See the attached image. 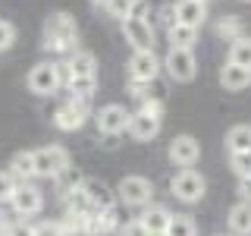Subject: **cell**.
<instances>
[{"label": "cell", "mask_w": 251, "mask_h": 236, "mask_svg": "<svg viewBox=\"0 0 251 236\" xmlns=\"http://www.w3.org/2000/svg\"><path fill=\"white\" fill-rule=\"evenodd\" d=\"M44 51L50 54H75L78 51V26L69 13H50L44 19Z\"/></svg>", "instance_id": "cell-1"}, {"label": "cell", "mask_w": 251, "mask_h": 236, "mask_svg": "<svg viewBox=\"0 0 251 236\" xmlns=\"http://www.w3.org/2000/svg\"><path fill=\"white\" fill-rule=\"evenodd\" d=\"M123 38L132 44V51H154V22L148 19L145 6H138L129 19L123 22Z\"/></svg>", "instance_id": "cell-2"}, {"label": "cell", "mask_w": 251, "mask_h": 236, "mask_svg": "<svg viewBox=\"0 0 251 236\" xmlns=\"http://www.w3.org/2000/svg\"><path fill=\"white\" fill-rule=\"evenodd\" d=\"M151 195H154V183L148 177H123L120 186H116V199L129 208H148L151 205Z\"/></svg>", "instance_id": "cell-3"}, {"label": "cell", "mask_w": 251, "mask_h": 236, "mask_svg": "<svg viewBox=\"0 0 251 236\" xmlns=\"http://www.w3.org/2000/svg\"><path fill=\"white\" fill-rule=\"evenodd\" d=\"M170 192L176 195L179 202L195 205V202L204 199L207 183H204V177H201L198 170H179V173H173V179H170Z\"/></svg>", "instance_id": "cell-4"}, {"label": "cell", "mask_w": 251, "mask_h": 236, "mask_svg": "<svg viewBox=\"0 0 251 236\" xmlns=\"http://www.w3.org/2000/svg\"><path fill=\"white\" fill-rule=\"evenodd\" d=\"M88 107H91V101L66 98L57 110H53V126H57V129H63V132H75V129H82L85 120H88Z\"/></svg>", "instance_id": "cell-5"}, {"label": "cell", "mask_w": 251, "mask_h": 236, "mask_svg": "<svg viewBox=\"0 0 251 236\" xmlns=\"http://www.w3.org/2000/svg\"><path fill=\"white\" fill-rule=\"evenodd\" d=\"M66 167H69V151L63 145H47V148H38L35 151V177L53 179Z\"/></svg>", "instance_id": "cell-6"}, {"label": "cell", "mask_w": 251, "mask_h": 236, "mask_svg": "<svg viewBox=\"0 0 251 236\" xmlns=\"http://www.w3.org/2000/svg\"><path fill=\"white\" fill-rule=\"evenodd\" d=\"M163 60L154 51H132L129 57V82H157Z\"/></svg>", "instance_id": "cell-7"}, {"label": "cell", "mask_w": 251, "mask_h": 236, "mask_svg": "<svg viewBox=\"0 0 251 236\" xmlns=\"http://www.w3.org/2000/svg\"><path fill=\"white\" fill-rule=\"evenodd\" d=\"M163 69L170 73L173 82H192L195 73H198L195 51H179V47H170V54L163 57Z\"/></svg>", "instance_id": "cell-8"}, {"label": "cell", "mask_w": 251, "mask_h": 236, "mask_svg": "<svg viewBox=\"0 0 251 236\" xmlns=\"http://www.w3.org/2000/svg\"><path fill=\"white\" fill-rule=\"evenodd\" d=\"M60 88V79H57V66H53V60L50 63H35L31 66V73H28V91L31 94H38V98H47V94H57Z\"/></svg>", "instance_id": "cell-9"}, {"label": "cell", "mask_w": 251, "mask_h": 236, "mask_svg": "<svg viewBox=\"0 0 251 236\" xmlns=\"http://www.w3.org/2000/svg\"><path fill=\"white\" fill-rule=\"evenodd\" d=\"M129 110L123 104H104L94 114V123H98V132H104V136H120V132L129 129Z\"/></svg>", "instance_id": "cell-10"}, {"label": "cell", "mask_w": 251, "mask_h": 236, "mask_svg": "<svg viewBox=\"0 0 251 236\" xmlns=\"http://www.w3.org/2000/svg\"><path fill=\"white\" fill-rule=\"evenodd\" d=\"M167 157L176 164V167L192 170L195 164H198V157H201L198 139H195V136H176V139L170 142V148H167Z\"/></svg>", "instance_id": "cell-11"}, {"label": "cell", "mask_w": 251, "mask_h": 236, "mask_svg": "<svg viewBox=\"0 0 251 236\" xmlns=\"http://www.w3.org/2000/svg\"><path fill=\"white\" fill-rule=\"evenodd\" d=\"M13 211H16V217H35L38 211L44 208V192L38 186H31V183H19V189L13 192Z\"/></svg>", "instance_id": "cell-12"}, {"label": "cell", "mask_w": 251, "mask_h": 236, "mask_svg": "<svg viewBox=\"0 0 251 236\" xmlns=\"http://www.w3.org/2000/svg\"><path fill=\"white\" fill-rule=\"evenodd\" d=\"M129 132L135 142H151L157 132H160V117L154 114H145V110H135V114L129 117Z\"/></svg>", "instance_id": "cell-13"}, {"label": "cell", "mask_w": 251, "mask_h": 236, "mask_svg": "<svg viewBox=\"0 0 251 236\" xmlns=\"http://www.w3.org/2000/svg\"><path fill=\"white\" fill-rule=\"evenodd\" d=\"M173 13H176V22H179V26L201 29L204 19H207V3H201V0H176Z\"/></svg>", "instance_id": "cell-14"}, {"label": "cell", "mask_w": 251, "mask_h": 236, "mask_svg": "<svg viewBox=\"0 0 251 236\" xmlns=\"http://www.w3.org/2000/svg\"><path fill=\"white\" fill-rule=\"evenodd\" d=\"M82 189H85V195L91 199L94 211H110V208H116V202H120V199H116V192L104 183V179H85Z\"/></svg>", "instance_id": "cell-15"}, {"label": "cell", "mask_w": 251, "mask_h": 236, "mask_svg": "<svg viewBox=\"0 0 251 236\" xmlns=\"http://www.w3.org/2000/svg\"><path fill=\"white\" fill-rule=\"evenodd\" d=\"M220 85H223L226 91H245L251 85V69H242V66H235V63L226 60L223 66H220Z\"/></svg>", "instance_id": "cell-16"}, {"label": "cell", "mask_w": 251, "mask_h": 236, "mask_svg": "<svg viewBox=\"0 0 251 236\" xmlns=\"http://www.w3.org/2000/svg\"><path fill=\"white\" fill-rule=\"evenodd\" d=\"M226 227L229 236H251V202H239L226 214Z\"/></svg>", "instance_id": "cell-17"}, {"label": "cell", "mask_w": 251, "mask_h": 236, "mask_svg": "<svg viewBox=\"0 0 251 236\" xmlns=\"http://www.w3.org/2000/svg\"><path fill=\"white\" fill-rule=\"evenodd\" d=\"M141 224L148 227V233L151 236H167V227H170V220H173V214L163 205H151V208H145L141 211Z\"/></svg>", "instance_id": "cell-18"}, {"label": "cell", "mask_w": 251, "mask_h": 236, "mask_svg": "<svg viewBox=\"0 0 251 236\" xmlns=\"http://www.w3.org/2000/svg\"><path fill=\"white\" fill-rule=\"evenodd\" d=\"M66 60H69V69H73V79L75 76H98V60H94L91 51H82V47H78Z\"/></svg>", "instance_id": "cell-19"}, {"label": "cell", "mask_w": 251, "mask_h": 236, "mask_svg": "<svg viewBox=\"0 0 251 236\" xmlns=\"http://www.w3.org/2000/svg\"><path fill=\"white\" fill-rule=\"evenodd\" d=\"M214 31H217V38H223V41H229V44L239 41V38H245V26H242L239 16H220Z\"/></svg>", "instance_id": "cell-20"}, {"label": "cell", "mask_w": 251, "mask_h": 236, "mask_svg": "<svg viewBox=\"0 0 251 236\" xmlns=\"http://www.w3.org/2000/svg\"><path fill=\"white\" fill-rule=\"evenodd\" d=\"M63 205H66V214H75V217L94 214V205H91L88 195H85V189H75V192L63 195Z\"/></svg>", "instance_id": "cell-21"}, {"label": "cell", "mask_w": 251, "mask_h": 236, "mask_svg": "<svg viewBox=\"0 0 251 236\" xmlns=\"http://www.w3.org/2000/svg\"><path fill=\"white\" fill-rule=\"evenodd\" d=\"M10 173L19 183H28L31 177H35V151H19L10 161Z\"/></svg>", "instance_id": "cell-22"}, {"label": "cell", "mask_w": 251, "mask_h": 236, "mask_svg": "<svg viewBox=\"0 0 251 236\" xmlns=\"http://www.w3.org/2000/svg\"><path fill=\"white\" fill-rule=\"evenodd\" d=\"M167 38H170V47H179V51H192L195 41H198V29H188V26H173L167 29Z\"/></svg>", "instance_id": "cell-23"}, {"label": "cell", "mask_w": 251, "mask_h": 236, "mask_svg": "<svg viewBox=\"0 0 251 236\" xmlns=\"http://www.w3.org/2000/svg\"><path fill=\"white\" fill-rule=\"evenodd\" d=\"M226 148H229V154L235 151H251V126H232L229 132H226Z\"/></svg>", "instance_id": "cell-24"}, {"label": "cell", "mask_w": 251, "mask_h": 236, "mask_svg": "<svg viewBox=\"0 0 251 236\" xmlns=\"http://www.w3.org/2000/svg\"><path fill=\"white\" fill-rule=\"evenodd\" d=\"M69 98H82V101H91V94L98 91V76H75L73 82L66 85Z\"/></svg>", "instance_id": "cell-25"}, {"label": "cell", "mask_w": 251, "mask_h": 236, "mask_svg": "<svg viewBox=\"0 0 251 236\" xmlns=\"http://www.w3.org/2000/svg\"><path fill=\"white\" fill-rule=\"evenodd\" d=\"M229 63H235L242 69H251V38L248 35L229 44Z\"/></svg>", "instance_id": "cell-26"}, {"label": "cell", "mask_w": 251, "mask_h": 236, "mask_svg": "<svg viewBox=\"0 0 251 236\" xmlns=\"http://www.w3.org/2000/svg\"><path fill=\"white\" fill-rule=\"evenodd\" d=\"M141 6V0H107L104 3V13L107 16H113V19H120V22H126L132 13H135Z\"/></svg>", "instance_id": "cell-27"}, {"label": "cell", "mask_w": 251, "mask_h": 236, "mask_svg": "<svg viewBox=\"0 0 251 236\" xmlns=\"http://www.w3.org/2000/svg\"><path fill=\"white\" fill-rule=\"evenodd\" d=\"M53 183H57V189H60V195H69V192H75V189H82V173H78L75 167H66L63 173H57L53 177Z\"/></svg>", "instance_id": "cell-28"}, {"label": "cell", "mask_w": 251, "mask_h": 236, "mask_svg": "<svg viewBox=\"0 0 251 236\" xmlns=\"http://www.w3.org/2000/svg\"><path fill=\"white\" fill-rule=\"evenodd\" d=\"M167 236H198V227H195V220L188 214H173Z\"/></svg>", "instance_id": "cell-29"}, {"label": "cell", "mask_w": 251, "mask_h": 236, "mask_svg": "<svg viewBox=\"0 0 251 236\" xmlns=\"http://www.w3.org/2000/svg\"><path fill=\"white\" fill-rule=\"evenodd\" d=\"M129 94L138 101V107L148 104V101H154V98H160L157 88H154V82H129Z\"/></svg>", "instance_id": "cell-30"}, {"label": "cell", "mask_w": 251, "mask_h": 236, "mask_svg": "<svg viewBox=\"0 0 251 236\" xmlns=\"http://www.w3.org/2000/svg\"><path fill=\"white\" fill-rule=\"evenodd\" d=\"M16 189H19V179H16L10 170H0V208H3L6 202H13Z\"/></svg>", "instance_id": "cell-31"}, {"label": "cell", "mask_w": 251, "mask_h": 236, "mask_svg": "<svg viewBox=\"0 0 251 236\" xmlns=\"http://www.w3.org/2000/svg\"><path fill=\"white\" fill-rule=\"evenodd\" d=\"M229 167L235 170V177H239V179L251 177V151H235V154H229Z\"/></svg>", "instance_id": "cell-32"}, {"label": "cell", "mask_w": 251, "mask_h": 236, "mask_svg": "<svg viewBox=\"0 0 251 236\" xmlns=\"http://www.w3.org/2000/svg\"><path fill=\"white\" fill-rule=\"evenodd\" d=\"M13 41H16V26L6 22V19H0V51H10Z\"/></svg>", "instance_id": "cell-33"}, {"label": "cell", "mask_w": 251, "mask_h": 236, "mask_svg": "<svg viewBox=\"0 0 251 236\" xmlns=\"http://www.w3.org/2000/svg\"><path fill=\"white\" fill-rule=\"evenodd\" d=\"M35 236H66L60 227V220H41V224H35Z\"/></svg>", "instance_id": "cell-34"}, {"label": "cell", "mask_w": 251, "mask_h": 236, "mask_svg": "<svg viewBox=\"0 0 251 236\" xmlns=\"http://www.w3.org/2000/svg\"><path fill=\"white\" fill-rule=\"evenodd\" d=\"M6 236H35V227L25 224V220H10V227H6Z\"/></svg>", "instance_id": "cell-35"}, {"label": "cell", "mask_w": 251, "mask_h": 236, "mask_svg": "<svg viewBox=\"0 0 251 236\" xmlns=\"http://www.w3.org/2000/svg\"><path fill=\"white\" fill-rule=\"evenodd\" d=\"M120 236H151V233H148V227H145V224H141V220L135 217V220H129V224H123Z\"/></svg>", "instance_id": "cell-36"}, {"label": "cell", "mask_w": 251, "mask_h": 236, "mask_svg": "<svg viewBox=\"0 0 251 236\" xmlns=\"http://www.w3.org/2000/svg\"><path fill=\"white\" fill-rule=\"evenodd\" d=\"M53 66H57V79H60V88H66V85L73 82V69H69V60H53Z\"/></svg>", "instance_id": "cell-37"}, {"label": "cell", "mask_w": 251, "mask_h": 236, "mask_svg": "<svg viewBox=\"0 0 251 236\" xmlns=\"http://www.w3.org/2000/svg\"><path fill=\"white\" fill-rule=\"evenodd\" d=\"M239 195H242V202H251V177L239 179Z\"/></svg>", "instance_id": "cell-38"}, {"label": "cell", "mask_w": 251, "mask_h": 236, "mask_svg": "<svg viewBox=\"0 0 251 236\" xmlns=\"http://www.w3.org/2000/svg\"><path fill=\"white\" fill-rule=\"evenodd\" d=\"M104 3H107V0H91V6H94V10H104Z\"/></svg>", "instance_id": "cell-39"}, {"label": "cell", "mask_w": 251, "mask_h": 236, "mask_svg": "<svg viewBox=\"0 0 251 236\" xmlns=\"http://www.w3.org/2000/svg\"><path fill=\"white\" fill-rule=\"evenodd\" d=\"M217 236H229V233H217Z\"/></svg>", "instance_id": "cell-40"}, {"label": "cell", "mask_w": 251, "mask_h": 236, "mask_svg": "<svg viewBox=\"0 0 251 236\" xmlns=\"http://www.w3.org/2000/svg\"><path fill=\"white\" fill-rule=\"evenodd\" d=\"M201 3H207V0H201Z\"/></svg>", "instance_id": "cell-41"}, {"label": "cell", "mask_w": 251, "mask_h": 236, "mask_svg": "<svg viewBox=\"0 0 251 236\" xmlns=\"http://www.w3.org/2000/svg\"><path fill=\"white\" fill-rule=\"evenodd\" d=\"M0 236H6V233H0Z\"/></svg>", "instance_id": "cell-42"}]
</instances>
